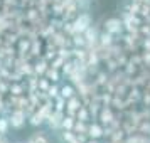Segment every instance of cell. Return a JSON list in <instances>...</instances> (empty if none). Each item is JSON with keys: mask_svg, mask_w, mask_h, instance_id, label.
Returning a JSON list of instances; mask_svg holds the SVG:
<instances>
[{"mask_svg": "<svg viewBox=\"0 0 150 143\" xmlns=\"http://www.w3.org/2000/svg\"><path fill=\"white\" fill-rule=\"evenodd\" d=\"M133 2H150V0H133Z\"/></svg>", "mask_w": 150, "mask_h": 143, "instance_id": "cb8c5ba5", "label": "cell"}, {"mask_svg": "<svg viewBox=\"0 0 150 143\" xmlns=\"http://www.w3.org/2000/svg\"><path fill=\"white\" fill-rule=\"evenodd\" d=\"M76 131H78V133H79V131H81V133H88V126H84V123L79 121V123H76Z\"/></svg>", "mask_w": 150, "mask_h": 143, "instance_id": "2e32d148", "label": "cell"}, {"mask_svg": "<svg viewBox=\"0 0 150 143\" xmlns=\"http://www.w3.org/2000/svg\"><path fill=\"white\" fill-rule=\"evenodd\" d=\"M41 88H42V89H49V86H47V81H44V79H42V81H41Z\"/></svg>", "mask_w": 150, "mask_h": 143, "instance_id": "603a6c76", "label": "cell"}, {"mask_svg": "<svg viewBox=\"0 0 150 143\" xmlns=\"http://www.w3.org/2000/svg\"><path fill=\"white\" fill-rule=\"evenodd\" d=\"M84 39H86V42H95L96 41V30L95 29H86V30H84Z\"/></svg>", "mask_w": 150, "mask_h": 143, "instance_id": "8992f818", "label": "cell"}, {"mask_svg": "<svg viewBox=\"0 0 150 143\" xmlns=\"http://www.w3.org/2000/svg\"><path fill=\"white\" fill-rule=\"evenodd\" d=\"M62 103H64V98H59V101H57V108H56V111H61V109H62Z\"/></svg>", "mask_w": 150, "mask_h": 143, "instance_id": "7402d4cb", "label": "cell"}, {"mask_svg": "<svg viewBox=\"0 0 150 143\" xmlns=\"http://www.w3.org/2000/svg\"><path fill=\"white\" fill-rule=\"evenodd\" d=\"M61 94H62V98H73V94H74V89L71 88V86H64V88L61 89Z\"/></svg>", "mask_w": 150, "mask_h": 143, "instance_id": "30bf717a", "label": "cell"}, {"mask_svg": "<svg viewBox=\"0 0 150 143\" xmlns=\"http://www.w3.org/2000/svg\"><path fill=\"white\" fill-rule=\"evenodd\" d=\"M71 143H79V142H78V140H74V142H71Z\"/></svg>", "mask_w": 150, "mask_h": 143, "instance_id": "484cf974", "label": "cell"}, {"mask_svg": "<svg viewBox=\"0 0 150 143\" xmlns=\"http://www.w3.org/2000/svg\"><path fill=\"white\" fill-rule=\"evenodd\" d=\"M101 118H103V123H110L111 120H113V116H111V111H110V109H103Z\"/></svg>", "mask_w": 150, "mask_h": 143, "instance_id": "8fae6325", "label": "cell"}, {"mask_svg": "<svg viewBox=\"0 0 150 143\" xmlns=\"http://www.w3.org/2000/svg\"><path fill=\"white\" fill-rule=\"evenodd\" d=\"M140 5H138V4H133V5H130L128 7V10H130V14H137V12H140Z\"/></svg>", "mask_w": 150, "mask_h": 143, "instance_id": "d6986e66", "label": "cell"}, {"mask_svg": "<svg viewBox=\"0 0 150 143\" xmlns=\"http://www.w3.org/2000/svg\"><path fill=\"white\" fill-rule=\"evenodd\" d=\"M89 22H91V19H89L88 14L79 15L76 19V22L73 24V32H76V34H84V30L89 29Z\"/></svg>", "mask_w": 150, "mask_h": 143, "instance_id": "6da1fadb", "label": "cell"}, {"mask_svg": "<svg viewBox=\"0 0 150 143\" xmlns=\"http://www.w3.org/2000/svg\"><path fill=\"white\" fill-rule=\"evenodd\" d=\"M62 140H64V142H68V143H71V142H74L76 138H74V135L68 130V131H64V133H62Z\"/></svg>", "mask_w": 150, "mask_h": 143, "instance_id": "4fadbf2b", "label": "cell"}, {"mask_svg": "<svg viewBox=\"0 0 150 143\" xmlns=\"http://www.w3.org/2000/svg\"><path fill=\"white\" fill-rule=\"evenodd\" d=\"M81 108V103H79V99L78 98H69V103H68V113L71 116L74 115V111H78V109Z\"/></svg>", "mask_w": 150, "mask_h": 143, "instance_id": "277c9868", "label": "cell"}, {"mask_svg": "<svg viewBox=\"0 0 150 143\" xmlns=\"http://www.w3.org/2000/svg\"><path fill=\"white\" fill-rule=\"evenodd\" d=\"M105 29L110 34H116V32L122 30V20L120 19H108V20L105 22Z\"/></svg>", "mask_w": 150, "mask_h": 143, "instance_id": "7a4b0ae2", "label": "cell"}, {"mask_svg": "<svg viewBox=\"0 0 150 143\" xmlns=\"http://www.w3.org/2000/svg\"><path fill=\"white\" fill-rule=\"evenodd\" d=\"M78 118H79V121H86L88 120V111L84 108H79L78 109Z\"/></svg>", "mask_w": 150, "mask_h": 143, "instance_id": "7c38bea8", "label": "cell"}, {"mask_svg": "<svg viewBox=\"0 0 150 143\" xmlns=\"http://www.w3.org/2000/svg\"><path fill=\"white\" fill-rule=\"evenodd\" d=\"M88 143H96V142H95V138H93V142H88Z\"/></svg>", "mask_w": 150, "mask_h": 143, "instance_id": "d4e9b609", "label": "cell"}, {"mask_svg": "<svg viewBox=\"0 0 150 143\" xmlns=\"http://www.w3.org/2000/svg\"><path fill=\"white\" fill-rule=\"evenodd\" d=\"M140 12H142V15H149L150 14V5H142Z\"/></svg>", "mask_w": 150, "mask_h": 143, "instance_id": "ffe728a7", "label": "cell"}, {"mask_svg": "<svg viewBox=\"0 0 150 143\" xmlns=\"http://www.w3.org/2000/svg\"><path fill=\"white\" fill-rule=\"evenodd\" d=\"M88 135L96 140V138H100L101 135H105V131L101 130V126H98V125H91V126H88Z\"/></svg>", "mask_w": 150, "mask_h": 143, "instance_id": "5b68a950", "label": "cell"}, {"mask_svg": "<svg viewBox=\"0 0 150 143\" xmlns=\"http://www.w3.org/2000/svg\"><path fill=\"white\" fill-rule=\"evenodd\" d=\"M29 143H49V142H47V138L42 135V133H35V135L30 136Z\"/></svg>", "mask_w": 150, "mask_h": 143, "instance_id": "52a82bcc", "label": "cell"}, {"mask_svg": "<svg viewBox=\"0 0 150 143\" xmlns=\"http://www.w3.org/2000/svg\"><path fill=\"white\" fill-rule=\"evenodd\" d=\"M74 44H76V46H84V44H86L84 35H76V37H74Z\"/></svg>", "mask_w": 150, "mask_h": 143, "instance_id": "e0dca14e", "label": "cell"}, {"mask_svg": "<svg viewBox=\"0 0 150 143\" xmlns=\"http://www.w3.org/2000/svg\"><path fill=\"white\" fill-rule=\"evenodd\" d=\"M111 42H113V37H111V34L110 32H105V34H101V46H111Z\"/></svg>", "mask_w": 150, "mask_h": 143, "instance_id": "ba28073f", "label": "cell"}, {"mask_svg": "<svg viewBox=\"0 0 150 143\" xmlns=\"http://www.w3.org/2000/svg\"><path fill=\"white\" fill-rule=\"evenodd\" d=\"M7 128H8V121L2 118V120H0V135H4V133L7 131Z\"/></svg>", "mask_w": 150, "mask_h": 143, "instance_id": "9a60e30c", "label": "cell"}, {"mask_svg": "<svg viewBox=\"0 0 150 143\" xmlns=\"http://www.w3.org/2000/svg\"><path fill=\"white\" fill-rule=\"evenodd\" d=\"M30 123L34 125V126H37V125H41L42 123V113H37V115L32 116V120H30Z\"/></svg>", "mask_w": 150, "mask_h": 143, "instance_id": "5bb4252c", "label": "cell"}, {"mask_svg": "<svg viewBox=\"0 0 150 143\" xmlns=\"http://www.w3.org/2000/svg\"><path fill=\"white\" fill-rule=\"evenodd\" d=\"M47 93H49V96H57V88L56 86H51L47 89Z\"/></svg>", "mask_w": 150, "mask_h": 143, "instance_id": "44dd1931", "label": "cell"}, {"mask_svg": "<svg viewBox=\"0 0 150 143\" xmlns=\"http://www.w3.org/2000/svg\"><path fill=\"white\" fill-rule=\"evenodd\" d=\"M62 126L66 130H71L73 126H74V120H73V116L69 115V116H66V118H62Z\"/></svg>", "mask_w": 150, "mask_h": 143, "instance_id": "9c48e42d", "label": "cell"}, {"mask_svg": "<svg viewBox=\"0 0 150 143\" xmlns=\"http://www.w3.org/2000/svg\"><path fill=\"white\" fill-rule=\"evenodd\" d=\"M47 76L52 79V81H57V79H59V76H57V73H56L54 69H49V71H47Z\"/></svg>", "mask_w": 150, "mask_h": 143, "instance_id": "ac0fdd59", "label": "cell"}, {"mask_svg": "<svg viewBox=\"0 0 150 143\" xmlns=\"http://www.w3.org/2000/svg\"><path fill=\"white\" fill-rule=\"evenodd\" d=\"M24 121H25V113L24 111H14L12 113V118H10V125L14 126V128H21L22 125H24Z\"/></svg>", "mask_w": 150, "mask_h": 143, "instance_id": "3957f363", "label": "cell"}]
</instances>
